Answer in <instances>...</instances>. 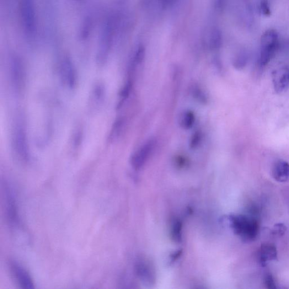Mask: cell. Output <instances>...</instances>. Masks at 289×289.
Segmentation results:
<instances>
[{"instance_id":"22","label":"cell","mask_w":289,"mask_h":289,"mask_svg":"<svg viewBox=\"0 0 289 289\" xmlns=\"http://www.w3.org/2000/svg\"><path fill=\"white\" fill-rule=\"evenodd\" d=\"M260 10L261 14L264 15L265 17H270L271 11L268 0H262L260 4Z\"/></svg>"},{"instance_id":"13","label":"cell","mask_w":289,"mask_h":289,"mask_svg":"<svg viewBox=\"0 0 289 289\" xmlns=\"http://www.w3.org/2000/svg\"><path fill=\"white\" fill-rule=\"evenodd\" d=\"M12 77L14 87L17 89H21L23 84L24 73L22 65L17 60L13 61Z\"/></svg>"},{"instance_id":"14","label":"cell","mask_w":289,"mask_h":289,"mask_svg":"<svg viewBox=\"0 0 289 289\" xmlns=\"http://www.w3.org/2000/svg\"><path fill=\"white\" fill-rule=\"evenodd\" d=\"M126 123V119L123 117H119L116 120L112 126L109 136L111 142H115L121 137L124 131Z\"/></svg>"},{"instance_id":"8","label":"cell","mask_w":289,"mask_h":289,"mask_svg":"<svg viewBox=\"0 0 289 289\" xmlns=\"http://www.w3.org/2000/svg\"><path fill=\"white\" fill-rule=\"evenodd\" d=\"M277 258L276 246L271 244H262L258 251V260L262 267H266L270 261Z\"/></svg>"},{"instance_id":"24","label":"cell","mask_w":289,"mask_h":289,"mask_svg":"<svg viewBox=\"0 0 289 289\" xmlns=\"http://www.w3.org/2000/svg\"><path fill=\"white\" fill-rule=\"evenodd\" d=\"M162 5L164 8H169L175 3L177 0H160Z\"/></svg>"},{"instance_id":"12","label":"cell","mask_w":289,"mask_h":289,"mask_svg":"<svg viewBox=\"0 0 289 289\" xmlns=\"http://www.w3.org/2000/svg\"><path fill=\"white\" fill-rule=\"evenodd\" d=\"M205 39L206 45L211 50H218L222 45V33L218 28H213L208 30L205 35Z\"/></svg>"},{"instance_id":"20","label":"cell","mask_w":289,"mask_h":289,"mask_svg":"<svg viewBox=\"0 0 289 289\" xmlns=\"http://www.w3.org/2000/svg\"><path fill=\"white\" fill-rule=\"evenodd\" d=\"M202 138V132L200 131H196L190 138L189 146L191 149L199 147Z\"/></svg>"},{"instance_id":"7","label":"cell","mask_w":289,"mask_h":289,"mask_svg":"<svg viewBox=\"0 0 289 289\" xmlns=\"http://www.w3.org/2000/svg\"><path fill=\"white\" fill-rule=\"evenodd\" d=\"M10 267H11L12 271L16 280L21 287L25 289L35 288L33 281L32 280L29 273L22 266L15 261H12Z\"/></svg>"},{"instance_id":"16","label":"cell","mask_w":289,"mask_h":289,"mask_svg":"<svg viewBox=\"0 0 289 289\" xmlns=\"http://www.w3.org/2000/svg\"><path fill=\"white\" fill-rule=\"evenodd\" d=\"M183 231V224L179 220L176 219L171 227V236L176 243H180L182 240V232Z\"/></svg>"},{"instance_id":"18","label":"cell","mask_w":289,"mask_h":289,"mask_svg":"<svg viewBox=\"0 0 289 289\" xmlns=\"http://www.w3.org/2000/svg\"><path fill=\"white\" fill-rule=\"evenodd\" d=\"M146 57V49L142 45L139 46L134 55L133 60V66L141 65Z\"/></svg>"},{"instance_id":"15","label":"cell","mask_w":289,"mask_h":289,"mask_svg":"<svg viewBox=\"0 0 289 289\" xmlns=\"http://www.w3.org/2000/svg\"><path fill=\"white\" fill-rule=\"evenodd\" d=\"M196 121L194 112L186 110L182 112L180 116L179 123L180 127L185 130H189L194 126Z\"/></svg>"},{"instance_id":"3","label":"cell","mask_w":289,"mask_h":289,"mask_svg":"<svg viewBox=\"0 0 289 289\" xmlns=\"http://www.w3.org/2000/svg\"><path fill=\"white\" fill-rule=\"evenodd\" d=\"M5 211L8 221L11 225L17 224L19 221L17 201L11 185L7 182L3 185Z\"/></svg>"},{"instance_id":"5","label":"cell","mask_w":289,"mask_h":289,"mask_svg":"<svg viewBox=\"0 0 289 289\" xmlns=\"http://www.w3.org/2000/svg\"><path fill=\"white\" fill-rule=\"evenodd\" d=\"M272 79L275 92H285L289 87V67L283 66L276 68L272 73Z\"/></svg>"},{"instance_id":"21","label":"cell","mask_w":289,"mask_h":289,"mask_svg":"<svg viewBox=\"0 0 289 289\" xmlns=\"http://www.w3.org/2000/svg\"><path fill=\"white\" fill-rule=\"evenodd\" d=\"M264 283L266 288L269 289H275L276 288V284L274 277L270 273H267L264 278Z\"/></svg>"},{"instance_id":"4","label":"cell","mask_w":289,"mask_h":289,"mask_svg":"<svg viewBox=\"0 0 289 289\" xmlns=\"http://www.w3.org/2000/svg\"><path fill=\"white\" fill-rule=\"evenodd\" d=\"M156 144L154 139H150L132 155L131 164L134 169L140 170L143 166L153 152Z\"/></svg>"},{"instance_id":"25","label":"cell","mask_w":289,"mask_h":289,"mask_svg":"<svg viewBox=\"0 0 289 289\" xmlns=\"http://www.w3.org/2000/svg\"><path fill=\"white\" fill-rule=\"evenodd\" d=\"M213 4L216 9H221L223 8L225 0H213Z\"/></svg>"},{"instance_id":"1","label":"cell","mask_w":289,"mask_h":289,"mask_svg":"<svg viewBox=\"0 0 289 289\" xmlns=\"http://www.w3.org/2000/svg\"><path fill=\"white\" fill-rule=\"evenodd\" d=\"M230 227L234 234L245 242H253L258 236L259 224L253 216L244 215H231L228 218Z\"/></svg>"},{"instance_id":"11","label":"cell","mask_w":289,"mask_h":289,"mask_svg":"<svg viewBox=\"0 0 289 289\" xmlns=\"http://www.w3.org/2000/svg\"><path fill=\"white\" fill-rule=\"evenodd\" d=\"M14 139L15 148L19 156L24 160H28V147L27 146L25 133L22 128H19L16 130Z\"/></svg>"},{"instance_id":"2","label":"cell","mask_w":289,"mask_h":289,"mask_svg":"<svg viewBox=\"0 0 289 289\" xmlns=\"http://www.w3.org/2000/svg\"><path fill=\"white\" fill-rule=\"evenodd\" d=\"M260 45L259 64L260 67H264L274 58L279 47L277 32L274 30L266 31L261 37Z\"/></svg>"},{"instance_id":"26","label":"cell","mask_w":289,"mask_h":289,"mask_svg":"<svg viewBox=\"0 0 289 289\" xmlns=\"http://www.w3.org/2000/svg\"><path fill=\"white\" fill-rule=\"evenodd\" d=\"M181 254V251H178V252H176L174 254H173L172 257H171V258H172V260L174 261L175 260L177 259L178 258H179V257L180 256Z\"/></svg>"},{"instance_id":"9","label":"cell","mask_w":289,"mask_h":289,"mask_svg":"<svg viewBox=\"0 0 289 289\" xmlns=\"http://www.w3.org/2000/svg\"><path fill=\"white\" fill-rule=\"evenodd\" d=\"M61 76L64 83L69 88L76 87L77 83V74L72 63L68 60L63 61L61 65Z\"/></svg>"},{"instance_id":"10","label":"cell","mask_w":289,"mask_h":289,"mask_svg":"<svg viewBox=\"0 0 289 289\" xmlns=\"http://www.w3.org/2000/svg\"><path fill=\"white\" fill-rule=\"evenodd\" d=\"M272 174L279 183H285L289 180V163L283 160H278L273 165Z\"/></svg>"},{"instance_id":"17","label":"cell","mask_w":289,"mask_h":289,"mask_svg":"<svg viewBox=\"0 0 289 289\" xmlns=\"http://www.w3.org/2000/svg\"><path fill=\"white\" fill-rule=\"evenodd\" d=\"M190 93L192 97L200 103L205 104L207 103V96L203 90L196 84L191 85L190 87Z\"/></svg>"},{"instance_id":"6","label":"cell","mask_w":289,"mask_h":289,"mask_svg":"<svg viewBox=\"0 0 289 289\" xmlns=\"http://www.w3.org/2000/svg\"><path fill=\"white\" fill-rule=\"evenodd\" d=\"M136 272L140 279L147 285H152L156 281V274L153 267L146 260L142 259L137 262Z\"/></svg>"},{"instance_id":"19","label":"cell","mask_w":289,"mask_h":289,"mask_svg":"<svg viewBox=\"0 0 289 289\" xmlns=\"http://www.w3.org/2000/svg\"><path fill=\"white\" fill-rule=\"evenodd\" d=\"M247 62V55H246L244 53H240L239 54L234 58L233 60V66L236 69H243L246 66Z\"/></svg>"},{"instance_id":"23","label":"cell","mask_w":289,"mask_h":289,"mask_svg":"<svg viewBox=\"0 0 289 289\" xmlns=\"http://www.w3.org/2000/svg\"><path fill=\"white\" fill-rule=\"evenodd\" d=\"M286 231V228L284 225L282 224H276L274 227V229H273L272 233L274 235H282L285 234Z\"/></svg>"}]
</instances>
